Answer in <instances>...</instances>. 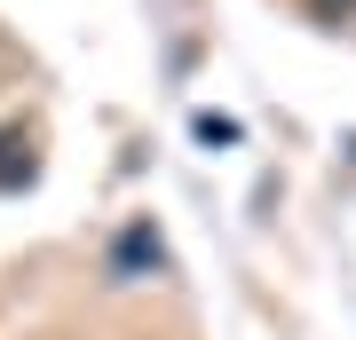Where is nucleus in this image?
<instances>
[{
  "instance_id": "1",
  "label": "nucleus",
  "mask_w": 356,
  "mask_h": 340,
  "mask_svg": "<svg viewBox=\"0 0 356 340\" xmlns=\"http://www.w3.org/2000/svg\"><path fill=\"white\" fill-rule=\"evenodd\" d=\"M159 261H166V245H159V229H143V222L111 245V277H135V269H159Z\"/></svg>"
},
{
  "instance_id": "4",
  "label": "nucleus",
  "mask_w": 356,
  "mask_h": 340,
  "mask_svg": "<svg viewBox=\"0 0 356 340\" xmlns=\"http://www.w3.org/2000/svg\"><path fill=\"white\" fill-rule=\"evenodd\" d=\"M309 8H317L325 24H341V16H356V0H309Z\"/></svg>"
},
{
  "instance_id": "3",
  "label": "nucleus",
  "mask_w": 356,
  "mask_h": 340,
  "mask_svg": "<svg viewBox=\"0 0 356 340\" xmlns=\"http://www.w3.org/2000/svg\"><path fill=\"white\" fill-rule=\"evenodd\" d=\"M198 143H238V119H214V111H206L198 119Z\"/></svg>"
},
{
  "instance_id": "2",
  "label": "nucleus",
  "mask_w": 356,
  "mask_h": 340,
  "mask_svg": "<svg viewBox=\"0 0 356 340\" xmlns=\"http://www.w3.org/2000/svg\"><path fill=\"white\" fill-rule=\"evenodd\" d=\"M16 182H32V135H0V190H16Z\"/></svg>"
}]
</instances>
